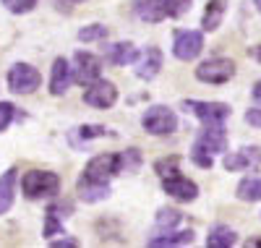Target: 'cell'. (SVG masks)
Masks as SVG:
<instances>
[{"label":"cell","mask_w":261,"mask_h":248,"mask_svg":"<svg viewBox=\"0 0 261 248\" xmlns=\"http://www.w3.org/2000/svg\"><path fill=\"white\" fill-rule=\"evenodd\" d=\"M73 63H76V68H71V71H73V81H79V84H84V86L92 84V81H97L99 73H102V63H99V58L92 55V53H76Z\"/></svg>","instance_id":"10"},{"label":"cell","mask_w":261,"mask_h":248,"mask_svg":"<svg viewBox=\"0 0 261 248\" xmlns=\"http://www.w3.org/2000/svg\"><path fill=\"white\" fill-rule=\"evenodd\" d=\"M251 55H253L256 60H261V44H256V47H251Z\"/></svg>","instance_id":"35"},{"label":"cell","mask_w":261,"mask_h":248,"mask_svg":"<svg viewBox=\"0 0 261 248\" xmlns=\"http://www.w3.org/2000/svg\"><path fill=\"white\" fill-rule=\"evenodd\" d=\"M238 243V235L227 228V225H217V228L206 235V245L209 248H230Z\"/></svg>","instance_id":"20"},{"label":"cell","mask_w":261,"mask_h":248,"mask_svg":"<svg viewBox=\"0 0 261 248\" xmlns=\"http://www.w3.org/2000/svg\"><path fill=\"white\" fill-rule=\"evenodd\" d=\"M18 170L11 167L0 175V214H6L11 207H13V193H16V175Z\"/></svg>","instance_id":"16"},{"label":"cell","mask_w":261,"mask_h":248,"mask_svg":"<svg viewBox=\"0 0 261 248\" xmlns=\"http://www.w3.org/2000/svg\"><path fill=\"white\" fill-rule=\"evenodd\" d=\"M186 110H191L204 126H225L230 118V107L225 102H201V100H186Z\"/></svg>","instance_id":"4"},{"label":"cell","mask_w":261,"mask_h":248,"mask_svg":"<svg viewBox=\"0 0 261 248\" xmlns=\"http://www.w3.org/2000/svg\"><path fill=\"white\" fill-rule=\"evenodd\" d=\"M238 199L243 201H261V178H246L238 186Z\"/></svg>","instance_id":"22"},{"label":"cell","mask_w":261,"mask_h":248,"mask_svg":"<svg viewBox=\"0 0 261 248\" xmlns=\"http://www.w3.org/2000/svg\"><path fill=\"white\" fill-rule=\"evenodd\" d=\"M258 162H261V149L246 146L241 152H232V154L225 157V170H230V172H235V170H251Z\"/></svg>","instance_id":"13"},{"label":"cell","mask_w":261,"mask_h":248,"mask_svg":"<svg viewBox=\"0 0 261 248\" xmlns=\"http://www.w3.org/2000/svg\"><path fill=\"white\" fill-rule=\"evenodd\" d=\"M253 6H256V8L261 11V0H253Z\"/></svg>","instance_id":"37"},{"label":"cell","mask_w":261,"mask_h":248,"mask_svg":"<svg viewBox=\"0 0 261 248\" xmlns=\"http://www.w3.org/2000/svg\"><path fill=\"white\" fill-rule=\"evenodd\" d=\"M183 219V214L178 212V209H160V214H157V225L160 228H175V225Z\"/></svg>","instance_id":"25"},{"label":"cell","mask_w":261,"mask_h":248,"mask_svg":"<svg viewBox=\"0 0 261 248\" xmlns=\"http://www.w3.org/2000/svg\"><path fill=\"white\" fill-rule=\"evenodd\" d=\"M253 100L261 105V81H256V86H253Z\"/></svg>","instance_id":"34"},{"label":"cell","mask_w":261,"mask_h":248,"mask_svg":"<svg viewBox=\"0 0 261 248\" xmlns=\"http://www.w3.org/2000/svg\"><path fill=\"white\" fill-rule=\"evenodd\" d=\"M71 81H73V71H71L68 60L58 58V60L53 63V73H50V92H53L55 97L65 94V92H68V86H71Z\"/></svg>","instance_id":"12"},{"label":"cell","mask_w":261,"mask_h":248,"mask_svg":"<svg viewBox=\"0 0 261 248\" xmlns=\"http://www.w3.org/2000/svg\"><path fill=\"white\" fill-rule=\"evenodd\" d=\"M134 11L141 21H146V24H157V21L165 18L162 0H134Z\"/></svg>","instance_id":"17"},{"label":"cell","mask_w":261,"mask_h":248,"mask_svg":"<svg viewBox=\"0 0 261 248\" xmlns=\"http://www.w3.org/2000/svg\"><path fill=\"white\" fill-rule=\"evenodd\" d=\"M107 37V27L102 24H92V27H84L79 32V39L81 42H94V39H105Z\"/></svg>","instance_id":"26"},{"label":"cell","mask_w":261,"mask_h":248,"mask_svg":"<svg viewBox=\"0 0 261 248\" xmlns=\"http://www.w3.org/2000/svg\"><path fill=\"white\" fill-rule=\"evenodd\" d=\"M178 162H180V157H167V160H160V162L154 165V170H157L162 178H167V175H172V172H178Z\"/></svg>","instance_id":"29"},{"label":"cell","mask_w":261,"mask_h":248,"mask_svg":"<svg viewBox=\"0 0 261 248\" xmlns=\"http://www.w3.org/2000/svg\"><path fill=\"white\" fill-rule=\"evenodd\" d=\"M107 60H110L113 65H125V63H136V58H139V53H136V47L130 42H118V44H110L107 47Z\"/></svg>","instance_id":"18"},{"label":"cell","mask_w":261,"mask_h":248,"mask_svg":"<svg viewBox=\"0 0 261 248\" xmlns=\"http://www.w3.org/2000/svg\"><path fill=\"white\" fill-rule=\"evenodd\" d=\"M162 188L167 196L172 199H178V201H193L196 196H199V188H196L193 180L183 178L180 172H172L167 178H162Z\"/></svg>","instance_id":"11"},{"label":"cell","mask_w":261,"mask_h":248,"mask_svg":"<svg viewBox=\"0 0 261 248\" xmlns=\"http://www.w3.org/2000/svg\"><path fill=\"white\" fill-rule=\"evenodd\" d=\"M227 146V136H225V131L222 126H206L201 131V136L196 139L193 144V152H191V160L199 165V167H212V154L214 152H225Z\"/></svg>","instance_id":"1"},{"label":"cell","mask_w":261,"mask_h":248,"mask_svg":"<svg viewBox=\"0 0 261 248\" xmlns=\"http://www.w3.org/2000/svg\"><path fill=\"white\" fill-rule=\"evenodd\" d=\"M21 191L27 199H47L60 191V178L50 170H29L21 178Z\"/></svg>","instance_id":"2"},{"label":"cell","mask_w":261,"mask_h":248,"mask_svg":"<svg viewBox=\"0 0 261 248\" xmlns=\"http://www.w3.org/2000/svg\"><path fill=\"white\" fill-rule=\"evenodd\" d=\"M79 133H81V139H94V136H107V128H102V126H84V128H79Z\"/></svg>","instance_id":"31"},{"label":"cell","mask_w":261,"mask_h":248,"mask_svg":"<svg viewBox=\"0 0 261 248\" xmlns=\"http://www.w3.org/2000/svg\"><path fill=\"white\" fill-rule=\"evenodd\" d=\"M141 126H144L146 133H151V136H167V133H172L178 128V118H175V112H172L170 107L154 105V107H149L144 112Z\"/></svg>","instance_id":"3"},{"label":"cell","mask_w":261,"mask_h":248,"mask_svg":"<svg viewBox=\"0 0 261 248\" xmlns=\"http://www.w3.org/2000/svg\"><path fill=\"white\" fill-rule=\"evenodd\" d=\"M13 115H16V107L11 102H0V131H6L11 126Z\"/></svg>","instance_id":"30"},{"label":"cell","mask_w":261,"mask_h":248,"mask_svg":"<svg viewBox=\"0 0 261 248\" xmlns=\"http://www.w3.org/2000/svg\"><path fill=\"white\" fill-rule=\"evenodd\" d=\"M76 245H79V240H73V238H63V240L53 243V248H76Z\"/></svg>","instance_id":"33"},{"label":"cell","mask_w":261,"mask_h":248,"mask_svg":"<svg viewBox=\"0 0 261 248\" xmlns=\"http://www.w3.org/2000/svg\"><path fill=\"white\" fill-rule=\"evenodd\" d=\"M225 8H227V0H209V3H206V11H204V21H201L204 32H214L217 27L222 24Z\"/></svg>","instance_id":"19"},{"label":"cell","mask_w":261,"mask_h":248,"mask_svg":"<svg viewBox=\"0 0 261 248\" xmlns=\"http://www.w3.org/2000/svg\"><path fill=\"white\" fill-rule=\"evenodd\" d=\"M120 172V154H97L94 160H89L84 175L89 180H99V183H107L113 175Z\"/></svg>","instance_id":"8"},{"label":"cell","mask_w":261,"mask_h":248,"mask_svg":"<svg viewBox=\"0 0 261 248\" xmlns=\"http://www.w3.org/2000/svg\"><path fill=\"white\" fill-rule=\"evenodd\" d=\"M63 230V222L58 219V207L47 209V225H45V235H58Z\"/></svg>","instance_id":"28"},{"label":"cell","mask_w":261,"mask_h":248,"mask_svg":"<svg viewBox=\"0 0 261 248\" xmlns=\"http://www.w3.org/2000/svg\"><path fill=\"white\" fill-rule=\"evenodd\" d=\"M248 245H261V240H248Z\"/></svg>","instance_id":"36"},{"label":"cell","mask_w":261,"mask_h":248,"mask_svg":"<svg viewBox=\"0 0 261 248\" xmlns=\"http://www.w3.org/2000/svg\"><path fill=\"white\" fill-rule=\"evenodd\" d=\"M193 243V233L191 230H183V233H167V235H157V238H151L149 245H191Z\"/></svg>","instance_id":"21"},{"label":"cell","mask_w":261,"mask_h":248,"mask_svg":"<svg viewBox=\"0 0 261 248\" xmlns=\"http://www.w3.org/2000/svg\"><path fill=\"white\" fill-rule=\"evenodd\" d=\"M39 84H42V76L29 63H16L8 71V89L13 94H32Z\"/></svg>","instance_id":"5"},{"label":"cell","mask_w":261,"mask_h":248,"mask_svg":"<svg viewBox=\"0 0 261 248\" xmlns=\"http://www.w3.org/2000/svg\"><path fill=\"white\" fill-rule=\"evenodd\" d=\"M3 6H6L11 13H29V11L37 6V0H3Z\"/></svg>","instance_id":"27"},{"label":"cell","mask_w":261,"mask_h":248,"mask_svg":"<svg viewBox=\"0 0 261 248\" xmlns=\"http://www.w3.org/2000/svg\"><path fill=\"white\" fill-rule=\"evenodd\" d=\"M204 50V34L201 32H178L172 42V53L178 60H193Z\"/></svg>","instance_id":"9"},{"label":"cell","mask_w":261,"mask_h":248,"mask_svg":"<svg viewBox=\"0 0 261 248\" xmlns=\"http://www.w3.org/2000/svg\"><path fill=\"white\" fill-rule=\"evenodd\" d=\"M84 102L86 105H92V107H99V110H107V107H113L118 102V89L115 84L110 81H92V84H86V92H84Z\"/></svg>","instance_id":"7"},{"label":"cell","mask_w":261,"mask_h":248,"mask_svg":"<svg viewBox=\"0 0 261 248\" xmlns=\"http://www.w3.org/2000/svg\"><path fill=\"white\" fill-rule=\"evenodd\" d=\"M162 68V53L157 47H146L141 58H136V76L144 81H151Z\"/></svg>","instance_id":"14"},{"label":"cell","mask_w":261,"mask_h":248,"mask_svg":"<svg viewBox=\"0 0 261 248\" xmlns=\"http://www.w3.org/2000/svg\"><path fill=\"white\" fill-rule=\"evenodd\" d=\"M71 3H81V0H71Z\"/></svg>","instance_id":"38"},{"label":"cell","mask_w":261,"mask_h":248,"mask_svg":"<svg viewBox=\"0 0 261 248\" xmlns=\"http://www.w3.org/2000/svg\"><path fill=\"white\" fill-rule=\"evenodd\" d=\"M79 196L86 201V204H94V201H105L110 196V186L99 183V180H89L86 175L79 178Z\"/></svg>","instance_id":"15"},{"label":"cell","mask_w":261,"mask_h":248,"mask_svg":"<svg viewBox=\"0 0 261 248\" xmlns=\"http://www.w3.org/2000/svg\"><path fill=\"white\" fill-rule=\"evenodd\" d=\"M188 8H191V0H162V11H165V16H170V18L183 16Z\"/></svg>","instance_id":"23"},{"label":"cell","mask_w":261,"mask_h":248,"mask_svg":"<svg viewBox=\"0 0 261 248\" xmlns=\"http://www.w3.org/2000/svg\"><path fill=\"white\" fill-rule=\"evenodd\" d=\"M246 123H251V126L261 128V107H251V110L246 112Z\"/></svg>","instance_id":"32"},{"label":"cell","mask_w":261,"mask_h":248,"mask_svg":"<svg viewBox=\"0 0 261 248\" xmlns=\"http://www.w3.org/2000/svg\"><path fill=\"white\" fill-rule=\"evenodd\" d=\"M139 165H141L139 149H128L125 154H120V172H136Z\"/></svg>","instance_id":"24"},{"label":"cell","mask_w":261,"mask_h":248,"mask_svg":"<svg viewBox=\"0 0 261 248\" xmlns=\"http://www.w3.org/2000/svg\"><path fill=\"white\" fill-rule=\"evenodd\" d=\"M235 76V63L227 58H212L196 68V79L204 84H227Z\"/></svg>","instance_id":"6"}]
</instances>
